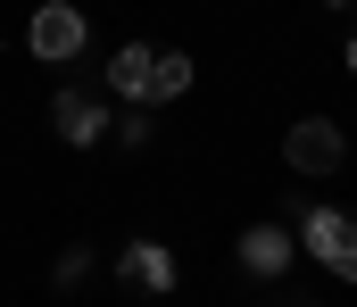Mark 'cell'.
Wrapping results in <instances>:
<instances>
[{"mask_svg": "<svg viewBox=\"0 0 357 307\" xmlns=\"http://www.w3.org/2000/svg\"><path fill=\"white\" fill-rule=\"evenodd\" d=\"M299 258H316L324 274H341V283H357V216L349 207H299Z\"/></svg>", "mask_w": 357, "mask_h": 307, "instance_id": "cell-1", "label": "cell"}, {"mask_svg": "<svg viewBox=\"0 0 357 307\" xmlns=\"http://www.w3.org/2000/svg\"><path fill=\"white\" fill-rule=\"evenodd\" d=\"M91 42V17L75 8V0H42L33 17H25V50L42 58V67H67V58H84Z\"/></svg>", "mask_w": 357, "mask_h": 307, "instance_id": "cell-2", "label": "cell"}, {"mask_svg": "<svg viewBox=\"0 0 357 307\" xmlns=\"http://www.w3.org/2000/svg\"><path fill=\"white\" fill-rule=\"evenodd\" d=\"M282 158H291V175L324 183V175H341V166H349V133H341L333 116H299V125L282 133Z\"/></svg>", "mask_w": 357, "mask_h": 307, "instance_id": "cell-3", "label": "cell"}, {"mask_svg": "<svg viewBox=\"0 0 357 307\" xmlns=\"http://www.w3.org/2000/svg\"><path fill=\"white\" fill-rule=\"evenodd\" d=\"M50 133H59L67 150H100V141L116 133V116H108V92H91V84H67V92H50Z\"/></svg>", "mask_w": 357, "mask_h": 307, "instance_id": "cell-4", "label": "cell"}, {"mask_svg": "<svg viewBox=\"0 0 357 307\" xmlns=\"http://www.w3.org/2000/svg\"><path fill=\"white\" fill-rule=\"evenodd\" d=\"M233 258H241V274H250V283H282V274L299 266V233H291V224H241Z\"/></svg>", "mask_w": 357, "mask_h": 307, "instance_id": "cell-5", "label": "cell"}, {"mask_svg": "<svg viewBox=\"0 0 357 307\" xmlns=\"http://www.w3.org/2000/svg\"><path fill=\"white\" fill-rule=\"evenodd\" d=\"M116 283H125V291H142V299H167V291L183 283V266H175V249H167V241H150V233H142V241H125V249H116Z\"/></svg>", "mask_w": 357, "mask_h": 307, "instance_id": "cell-6", "label": "cell"}, {"mask_svg": "<svg viewBox=\"0 0 357 307\" xmlns=\"http://www.w3.org/2000/svg\"><path fill=\"white\" fill-rule=\"evenodd\" d=\"M150 84H158V50L150 42H116L108 67H100V92L125 100V108H150Z\"/></svg>", "mask_w": 357, "mask_h": 307, "instance_id": "cell-7", "label": "cell"}, {"mask_svg": "<svg viewBox=\"0 0 357 307\" xmlns=\"http://www.w3.org/2000/svg\"><path fill=\"white\" fill-rule=\"evenodd\" d=\"M191 84H199V67H191V50H158V84H150V108L183 100Z\"/></svg>", "mask_w": 357, "mask_h": 307, "instance_id": "cell-8", "label": "cell"}, {"mask_svg": "<svg viewBox=\"0 0 357 307\" xmlns=\"http://www.w3.org/2000/svg\"><path fill=\"white\" fill-rule=\"evenodd\" d=\"M50 283H59V291H75V283H91V249H84V241H67V249L50 258Z\"/></svg>", "mask_w": 357, "mask_h": 307, "instance_id": "cell-9", "label": "cell"}, {"mask_svg": "<svg viewBox=\"0 0 357 307\" xmlns=\"http://www.w3.org/2000/svg\"><path fill=\"white\" fill-rule=\"evenodd\" d=\"M116 141H125V150H150V141H158V116H150V108H125V116H116Z\"/></svg>", "mask_w": 357, "mask_h": 307, "instance_id": "cell-10", "label": "cell"}, {"mask_svg": "<svg viewBox=\"0 0 357 307\" xmlns=\"http://www.w3.org/2000/svg\"><path fill=\"white\" fill-rule=\"evenodd\" d=\"M341 67H349V75H357V33H349V42H341Z\"/></svg>", "mask_w": 357, "mask_h": 307, "instance_id": "cell-11", "label": "cell"}, {"mask_svg": "<svg viewBox=\"0 0 357 307\" xmlns=\"http://www.w3.org/2000/svg\"><path fill=\"white\" fill-rule=\"evenodd\" d=\"M324 8H349V0H324Z\"/></svg>", "mask_w": 357, "mask_h": 307, "instance_id": "cell-12", "label": "cell"}]
</instances>
